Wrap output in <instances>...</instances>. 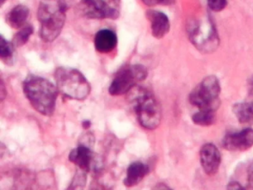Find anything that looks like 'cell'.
I'll list each match as a JSON object with an SVG mask.
<instances>
[{
    "instance_id": "cell-5",
    "label": "cell",
    "mask_w": 253,
    "mask_h": 190,
    "mask_svg": "<svg viewBox=\"0 0 253 190\" xmlns=\"http://www.w3.org/2000/svg\"><path fill=\"white\" fill-rule=\"evenodd\" d=\"M56 86L59 92L76 100H84L91 92V86L84 74L75 68L60 67L55 71Z\"/></svg>"
},
{
    "instance_id": "cell-7",
    "label": "cell",
    "mask_w": 253,
    "mask_h": 190,
    "mask_svg": "<svg viewBox=\"0 0 253 190\" xmlns=\"http://www.w3.org/2000/svg\"><path fill=\"white\" fill-rule=\"evenodd\" d=\"M147 70L141 65H125L115 74L110 86L109 93L114 96L125 95L147 77Z\"/></svg>"
},
{
    "instance_id": "cell-27",
    "label": "cell",
    "mask_w": 253,
    "mask_h": 190,
    "mask_svg": "<svg viewBox=\"0 0 253 190\" xmlns=\"http://www.w3.org/2000/svg\"><path fill=\"white\" fill-rule=\"evenodd\" d=\"M111 1H120V0H111Z\"/></svg>"
},
{
    "instance_id": "cell-14",
    "label": "cell",
    "mask_w": 253,
    "mask_h": 190,
    "mask_svg": "<svg viewBox=\"0 0 253 190\" xmlns=\"http://www.w3.org/2000/svg\"><path fill=\"white\" fill-rule=\"evenodd\" d=\"M149 172L147 165L141 162H134L128 166L126 177L124 179V185L128 187L137 185Z\"/></svg>"
},
{
    "instance_id": "cell-10",
    "label": "cell",
    "mask_w": 253,
    "mask_h": 190,
    "mask_svg": "<svg viewBox=\"0 0 253 190\" xmlns=\"http://www.w3.org/2000/svg\"><path fill=\"white\" fill-rule=\"evenodd\" d=\"M201 166L209 175L217 173L221 162V156L218 148L212 143L203 145L200 151Z\"/></svg>"
},
{
    "instance_id": "cell-20",
    "label": "cell",
    "mask_w": 253,
    "mask_h": 190,
    "mask_svg": "<svg viewBox=\"0 0 253 190\" xmlns=\"http://www.w3.org/2000/svg\"><path fill=\"white\" fill-rule=\"evenodd\" d=\"M228 0H207V4L210 10L214 12H220L224 10L227 5Z\"/></svg>"
},
{
    "instance_id": "cell-1",
    "label": "cell",
    "mask_w": 253,
    "mask_h": 190,
    "mask_svg": "<svg viewBox=\"0 0 253 190\" xmlns=\"http://www.w3.org/2000/svg\"><path fill=\"white\" fill-rule=\"evenodd\" d=\"M23 92L36 111L51 116L55 110L58 89L44 77L30 75L23 82Z\"/></svg>"
},
{
    "instance_id": "cell-15",
    "label": "cell",
    "mask_w": 253,
    "mask_h": 190,
    "mask_svg": "<svg viewBox=\"0 0 253 190\" xmlns=\"http://www.w3.org/2000/svg\"><path fill=\"white\" fill-rule=\"evenodd\" d=\"M29 16V9L26 5L15 6L6 16V21L11 28L19 29L23 28Z\"/></svg>"
},
{
    "instance_id": "cell-4",
    "label": "cell",
    "mask_w": 253,
    "mask_h": 190,
    "mask_svg": "<svg viewBox=\"0 0 253 190\" xmlns=\"http://www.w3.org/2000/svg\"><path fill=\"white\" fill-rule=\"evenodd\" d=\"M189 40L203 53L214 52L218 48V34L210 16L195 18L187 24Z\"/></svg>"
},
{
    "instance_id": "cell-23",
    "label": "cell",
    "mask_w": 253,
    "mask_h": 190,
    "mask_svg": "<svg viewBox=\"0 0 253 190\" xmlns=\"http://www.w3.org/2000/svg\"><path fill=\"white\" fill-rule=\"evenodd\" d=\"M248 89L250 95L253 96V75L248 80Z\"/></svg>"
},
{
    "instance_id": "cell-24",
    "label": "cell",
    "mask_w": 253,
    "mask_h": 190,
    "mask_svg": "<svg viewBox=\"0 0 253 190\" xmlns=\"http://www.w3.org/2000/svg\"><path fill=\"white\" fill-rule=\"evenodd\" d=\"M229 189H241V185H239V184H237V183H231V184H229Z\"/></svg>"
},
{
    "instance_id": "cell-13",
    "label": "cell",
    "mask_w": 253,
    "mask_h": 190,
    "mask_svg": "<svg viewBox=\"0 0 253 190\" xmlns=\"http://www.w3.org/2000/svg\"><path fill=\"white\" fill-rule=\"evenodd\" d=\"M118 45V37L109 29L100 30L94 37V46L100 53H107L113 50Z\"/></svg>"
},
{
    "instance_id": "cell-12",
    "label": "cell",
    "mask_w": 253,
    "mask_h": 190,
    "mask_svg": "<svg viewBox=\"0 0 253 190\" xmlns=\"http://www.w3.org/2000/svg\"><path fill=\"white\" fill-rule=\"evenodd\" d=\"M146 16L150 22L154 37L162 39L168 34L170 30V21L165 13L158 10H149L146 12Z\"/></svg>"
},
{
    "instance_id": "cell-16",
    "label": "cell",
    "mask_w": 253,
    "mask_h": 190,
    "mask_svg": "<svg viewBox=\"0 0 253 190\" xmlns=\"http://www.w3.org/2000/svg\"><path fill=\"white\" fill-rule=\"evenodd\" d=\"M233 112L240 123L253 125V102H238L234 105Z\"/></svg>"
},
{
    "instance_id": "cell-6",
    "label": "cell",
    "mask_w": 253,
    "mask_h": 190,
    "mask_svg": "<svg viewBox=\"0 0 253 190\" xmlns=\"http://www.w3.org/2000/svg\"><path fill=\"white\" fill-rule=\"evenodd\" d=\"M220 85L215 76L205 77L189 95V101L200 109L215 111L220 105Z\"/></svg>"
},
{
    "instance_id": "cell-22",
    "label": "cell",
    "mask_w": 253,
    "mask_h": 190,
    "mask_svg": "<svg viewBox=\"0 0 253 190\" xmlns=\"http://www.w3.org/2000/svg\"><path fill=\"white\" fill-rule=\"evenodd\" d=\"M247 183H248L247 188L253 190V163L249 168L248 174H247Z\"/></svg>"
},
{
    "instance_id": "cell-3",
    "label": "cell",
    "mask_w": 253,
    "mask_h": 190,
    "mask_svg": "<svg viewBox=\"0 0 253 190\" xmlns=\"http://www.w3.org/2000/svg\"><path fill=\"white\" fill-rule=\"evenodd\" d=\"M128 102L140 124L149 130L158 128L161 123L162 113L155 96L147 89L137 86L128 92Z\"/></svg>"
},
{
    "instance_id": "cell-26",
    "label": "cell",
    "mask_w": 253,
    "mask_h": 190,
    "mask_svg": "<svg viewBox=\"0 0 253 190\" xmlns=\"http://www.w3.org/2000/svg\"><path fill=\"white\" fill-rule=\"evenodd\" d=\"M83 126H84L85 129H88V128L91 126V122L88 121V120H86V121H84V123H83Z\"/></svg>"
},
{
    "instance_id": "cell-19",
    "label": "cell",
    "mask_w": 253,
    "mask_h": 190,
    "mask_svg": "<svg viewBox=\"0 0 253 190\" xmlns=\"http://www.w3.org/2000/svg\"><path fill=\"white\" fill-rule=\"evenodd\" d=\"M34 28L32 25H27L22 28L14 37L13 44L15 47H21L24 46L30 38L31 35L33 34Z\"/></svg>"
},
{
    "instance_id": "cell-21",
    "label": "cell",
    "mask_w": 253,
    "mask_h": 190,
    "mask_svg": "<svg viewBox=\"0 0 253 190\" xmlns=\"http://www.w3.org/2000/svg\"><path fill=\"white\" fill-rule=\"evenodd\" d=\"M146 5L155 6L158 4L162 5H170L175 1V0H142Z\"/></svg>"
},
{
    "instance_id": "cell-9",
    "label": "cell",
    "mask_w": 253,
    "mask_h": 190,
    "mask_svg": "<svg viewBox=\"0 0 253 190\" xmlns=\"http://www.w3.org/2000/svg\"><path fill=\"white\" fill-rule=\"evenodd\" d=\"M223 145L229 151H245L253 145V129L248 128L241 132L229 133L223 140Z\"/></svg>"
},
{
    "instance_id": "cell-25",
    "label": "cell",
    "mask_w": 253,
    "mask_h": 190,
    "mask_svg": "<svg viewBox=\"0 0 253 190\" xmlns=\"http://www.w3.org/2000/svg\"><path fill=\"white\" fill-rule=\"evenodd\" d=\"M4 90H5V88H4L3 83H2V86H1V99L2 100L6 96V93H3Z\"/></svg>"
},
{
    "instance_id": "cell-11",
    "label": "cell",
    "mask_w": 253,
    "mask_h": 190,
    "mask_svg": "<svg viewBox=\"0 0 253 190\" xmlns=\"http://www.w3.org/2000/svg\"><path fill=\"white\" fill-rule=\"evenodd\" d=\"M69 160L75 163L79 169L88 172L94 169L95 156L89 146L80 144L69 154Z\"/></svg>"
},
{
    "instance_id": "cell-2",
    "label": "cell",
    "mask_w": 253,
    "mask_h": 190,
    "mask_svg": "<svg viewBox=\"0 0 253 190\" xmlns=\"http://www.w3.org/2000/svg\"><path fill=\"white\" fill-rule=\"evenodd\" d=\"M68 7L67 0H41L38 9L40 36L45 43H51L60 35L64 26Z\"/></svg>"
},
{
    "instance_id": "cell-17",
    "label": "cell",
    "mask_w": 253,
    "mask_h": 190,
    "mask_svg": "<svg viewBox=\"0 0 253 190\" xmlns=\"http://www.w3.org/2000/svg\"><path fill=\"white\" fill-rule=\"evenodd\" d=\"M192 120L198 126H210L214 121V111L200 109L198 112L194 114Z\"/></svg>"
},
{
    "instance_id": "cell-18",
    "label": "cell",
    "mask_w": 253,
    "mask_h": 190,
    "mask_svg": "<svg viewBox=\"0 0 253 190\" xmlns=\"http://www.w3.org/2000/svg\"><path fill=\"white\" fill-rule=\"evenodd\" d=\"M14 47L13 43L7 41L4 37H1L0 45V58L5 63L11 64L14 58Z\"/></svg>"
},
{
    "instance_id": "cell-8",
    "label": "cell",
    "mask_w": 253,
    "mask_h": 190,
    "mask_svg": "<svg viewBox=\"0 0 253 190\" xmlns=\"http://www.w3.org/2000/svg\"><path fill=\"white\" fill-rule=\"evenodd\" d=\"M81 8L89 19H115L119 16V11L109 6L104 0H81Z\"/></svg>"
}]
</instances>
